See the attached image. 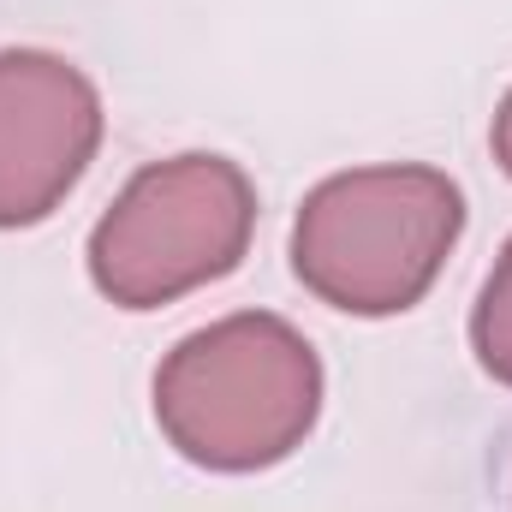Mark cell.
Here are the masks:
<instances>
[{
	"mask_svg": "<svg viewBox=\"0 0 512 512\" xmlns=\"http://www.w3.org/2000/svg\"><path fill=\"white\" fill-rule=\"evenodd\" d=\"M465 233V191L441 167L376 161L328 173L292 215V274L346 316H405Z\"/></svg>",
	"mask_w": 512,
	"mask_h": 512,
	"instance_id": "cell-2",
	"label": "cell"
},
{
	"mask_svg": "<svg viewBox=\"0 0 512 512\" xmlns=\"http://www.w3.org/2000/svg\"><path fill=\"white\" fill-rule=\"evenodd\" d=\"M489 149H495L501 173L512 179V90L501 96V108H495V126H489Z\"/></svg>",
	"mask_w": 512,
	"mask_h": 512,
	"instance_id": "cell-6",
	"label": "cell"
},
{
	"mask_svg": "<svg viewBox=\"0 0 512 512\" xmlns=\"http://www.w3.org/2000/svg\"><path fill=\"white\" fill-rule=\"evenodd\" d=\"M256 239V185L233 155L185 149L149 161L90 227V280L120 310H161L227 280Z\"/></svg>",
	"mask_w": 512,
	"mask_h": 512,
	"instance_id": "cell-3",
	"label": "cell"
},
{
	"mask_svg": "<svg viewBox=\"0 0 512 512\" xmlns=\"http://www.w3.org/2000/svg\"><path fill=\"white\" fill-rule=\"evenodd\" d=\"M322 358L274 310H233L155 364V429L215 477L286 465L322 417Z\"/></svg>",
	"mask_w": 512,
	"mask_h": 512,
	"instance_id": "cell-1",
	"label": "cell"
},
{
	"mask_svg": "<svg viewBox=\"0 0 512 512\" xmlns=\"http://www.w3.org/2000/svg\"><path fill=\"white\" fill-rule=\"evenodd\" d=\"M102 90L48 48H0V233L48 221L102 149Z\"/></svg>",
	"mask_w": 512,
	"mask_h": 512,
	"instance_id": "cell-4",
	"label": "cell"
},
{
	"mask_svg": "<svg viewBox=\"0 0 512 512\" xmlns=\"http://www.w3.org/2000/svg\"><path fill=\"white\" fill-rule=\"evenodd\" d=\"M471 352L489 382L512 387V239L501 245L477 304H471Z\"/></svg>",
	"mask_w": 512,
	"mask_h": 512,
	"instance_id": "cell-5",
	"label": "cell"
}]
</instances>
